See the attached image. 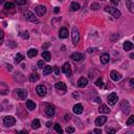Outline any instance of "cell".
<instances>
[{"mask_svg": "<svg viewBox=\"0 0 134 134\" xmlns=\"http://www.w3.org/2000/svg\"><path fill=\"white\" fill-rule=\"evenodd\" d=\"M53 72V67L49 66V65H46L43 67V74L44 76H47V74H50Z\"/></svg>", "mask_w": 134, "mask_h": 134, "instance_id": "cell-21", "label": "cell"}, {"mask_svg": "<svg viewBox=\"0 0 134 134\" xmlns=\"http://www.w3.org/2000/svg\"><path fill=\"white\" fill-rule=\"evenodd\" d=\"M87 84H88V80H87L86 78L82 77V78L79 79V81H78V86H79L80 88H84V87H86V86H87Z\"/></svg>", "mask_w": 134, "mask_h": 134, "instance_id": "cell-13", "label": "cell"}, {"mask_svg": "<svg viewBox=\"0 0 134 134\" xmlns=\"http://www.w3.org/2000/svg\"><path fill=\"white\" fill-rule=\"evenodd\" d=\"M36 91L38 93V95H40V96H45V94L47 92V89L44 85H39L37 86V88H36Z\"/></svg>", "mask_w": 134, "mask_h": 134, "instance_id": "cell-7", "label": "cell"}, {"mask_svg": "<svg viewBox=\"0 0 134 134\" xmlns=\"http://www.w3.org/2000/svg\"><path fill=\"white\" fill-rule=\"evenodd\" d=\"M68 35H69L68 29H67V27H65V26L61 27L60 30H59V37H60L61 39H65V38H67V37H68Z\"/></svg>", "mask_w": 134, "mask_h": 134, "instance_id": "cell-8", "label": "cell"}, {"mask_svg": "<svg viewBox=\"0 0 134 134\" xmlns=\"http://www.w3.org/2000/svg\"><path fill=\"white\" fill-rule=\"evenodd\" d=\"M72 110H73V112L76 114H81L83 112V106L81 104H77V105L73 106Z\"/></svg>", "mask_w": 134, "mask_h": 134, "instance_id": "cell-19", "label": "cell"}, {"mask_svg": "<svg viewBox=\"0 0 134 134\" xmlns=\"http://www.w3.org/2000/svg\"><path fill=\"white\" fill-rule=\"evenodd\" d=\"M54 130H56L57 132H59V133H63V130H62L61 126L59 125V124H56V125H54Z\"/></svg>", "mask_w": 134, "mask_h": 134, "instance_id": "cell-35", "label": "cell"}, {"mask_svg": "<svg viewBox=\"0 0 134 134\" xmlns=\"http://www.w3.org/2000/svg\"><path fill=\"white\" fill-rule=\"evenodd\" d=\"M95 102H97V103H101V102H102V100H101V98H98V97H97Z\"/></svg>", "mask_w": 134, "mask_h": 134, "instance_id": "cell-49", "label": "cell"}, {"mask_svg": "<svg viewBox=\"0 0 134 134\" xmlns=\"http://www.w3.org/2000/svg\"><path fill=\"white\" fill-rule=\"evenodd\" d=\"M5 0H0V4H2V3H4Z\"/></svg>", "mask_w": 134, "mask_h": 134, "instance_id": "cell-50", "label": "cell"}, {"mask_svg": "<svg viewBox=\"0 0 134 134\" xmlns=\"http://www.w3.org/2000/svg\"><path fill=\"white\" fill-rule=\"evenodd\" d=\"M14 7H15L14 3H12V2H5V4H4V9H5V10H11V9H14Z\"/></svg>", "mask_w": 134, "mask_h": 134, "instance_id": "cell-32", "label": "cell"}, {"mask_svg": "<svg viewBox=\"0 0 134 134\" xmlns=\"http://www.w3.org/2000/svg\"><path fill=\"white\" fill-rule=\"evenodd\" d=\"M54 73H56L57 76H59V74H60V69H59L58 66H54Z\"/></svg>", "mask_w": 134, "mask_h": 134, "instance_id": "cell-40", "label": "cell"}, {"mask_svg": "<svg viewBox=\"0 0 134 134\" xmlns=\"http://www.w3.org/2000/svg\"><path fill=\"white\" fill-rule=\"evenodd\" d=\"M106 121H107V117L106 116H100L95 120V125L96 126H103Z\"/></svg>", "mask_w": 134, "mask_h": 134, "instance_id": "cell-18", "label": "cell"}, {"mask_svg": "<svg viewBox=\"0 0 134 134\" xmlns=\"http://www.w3.org/2000/svg\"><path fill=\"white\" fill-rule=\"evenodd\" d=\"M26 107L28 110H35L36 109V104H35V102L34 101H31V100H28V101H26Z\"/></svg>", "mask_w": 134, "mask_h": 134, "instance_id": "cell-20", "label": "cell"}, {"mask_svg": "<svg viewBox=\"0 0 134 134\" xmlns=\"http://www.w3.org/2000/svg\"><path fill=\"white\" fill-rule=\"evenodd\" d=\"M45 114L48 117H52L54 114V106H47L46 109H45Z\"/></svg>", "mask_w": 134, "mask_h": 134, "instance_id": "cell-16", "label": "cell"}, {"mask_svg": "<svg viewBox=\"0 0 134 134\" xmlns=\"http://www.w3.org/2000/svg\"><path fill=\"white\" fill-rule=\"evenodd\" d=\"M121 111H123L125 114H128L130 112V106H129L128 102H124V103L121 104Z\"/></svg>", "mask_w": 134, "mask_h": 134, "instance_id": "cell-17", "label": "cell"}, {"mask_svg": "<svg viewBox=\"0 0 134 134\" xmlns=\"http://www.w3.org/2000/svg\"><path fill=\"white\" fill-rule=\"evenodd\" d=\"M40 121L39 120H34L33 123H31V127H33L34 129H39L40 128Z\"/></svg>", "mask_w": 134, "mask_h": 134, "instance_id": "cell-30", "label": "cell"}, {"mask_svg": "<svg viewBox=\"0 0 134 134\" xmlns=\"http://www.w3.org/2000/svg\"><path fill=\"white\" fill-rule=\"evenodd\" d=\"M95 85L97 86V87H103L104 86V82L102 79H97V80L95 81Z\"/></svg>", "mask_w": 134, "mask_h": 134, "instance_id": "cell-34", "label": "cell"}, {"mask_svg": "<svg viewBox=\"0 0 134 134\" xmlns=\"http://www.w3.org/2000/svg\"><path fill=\"white\" fill-rule=\"evenodd\" d=\"M80 10V4H79L78 2H72L71 4H70V11L71 12H77Z\"/></svg>", "mask_w": 134, "mask_h": 134, "instance_id": "cell-26", "label": "cell"}, {"mask_svg": "<svg viewBox=\"0 0 134 134\" xmlns=\"http://www.w3.org/2000/svg\"><path fill=\"white\" fill-rule=\"evenodd\" d=\"M23 59H25L23 54H16V57H15V62H16V63H20L21 61H23Z\"/></svg>", "mask_w": 134, "mask_h": 134, "instance_id": "cell-31", "label": "cell"}, {"mask_svg": "<svg viewBox=\"0 0 134 134\" xmlns=\"http://www.w3.org/2000/svg\"><path fill=\"white\" fill-rule=\"evenodd\" d=\"M107 100H108L109 105L113 106V105H115L117 103V101H119V96H117V94L115 92H112L111 94H109V96H108Z\"/></svg>", "mask_w": 134, "mask_h": 134, "instance_id": "cell-5", "label": "cell"}, {"mask_svg": "<svg viewBox=\"0 0 134 134\" xmlns=\"http://www.w3.org/2000/svg\"><path fill=\"white\" fill-rule=\"evenodd\" d=\"M130 58L133 59V58H134V54H130Z\"/></svg>", "mask_w": 134, "mask_h": 134, "instance_id": "cell-51", "label": "cell"}, {"mask_svg": "<svg viewBox=\"0 0 134 134\" xmlns=\"http://www.w3.org/2000/svg\"><path fill=\"white\" fill-rule=\"evenodd\" d=\"M15 2L17 3V4H19V5H23V4H25L26 0H15Z\"/></svg>", "mask_w": 134, "mask_h": 134, "instance_id": "cell-37", "label": "cell"}, {"mask_svg": "<svg viewBox=\"0 0 134 134\" xmlns=\"http://www.w3.org/2000/svg\"><path fill=\"white\" fill-rule=\"evenodd\" d=\"M6 67H7V69H9L10 71H12V69H13V66H12V65H7Z\"/></svg>", "mask_w": 134, "mask_h": 134, "instance_id": "cell-47", "label": "cell"}, {"mask_svg": "<svg viewBox=\"0 0 134 134\" xmlns=\"http://www.w3.org/2000/svg\"><path fill=\"white\" fill-rule=\"evenodd\" d=\"M20 37L21 38H23V39H28V37H29V34H28V31H21L20 33Z\"/></svg>", "mask_w": 134, "mask_h": 134, "instance_id": "cell-33", "label": "cell"}, {"mask_svg": "<svg viewBox=\"0 0 134 134\" xmlns=\"http://www.w3.org/2000/svg\"><path fill=\"white\" fill-rule=\"evenodd\" d=\"M109 60H110V57H109L108 54H104L101 56V63L102 64H107L109 62Z\"/></svg>", "mask_w": 134, "mask_h": 134, "instance_id": "cell-22", "label": "cell"}, {"mask_svg": "<svg viewBox=\"0 0 134 134\" xmlns=\"http://www.w3.org/2000/svg\"><path fill=\"white\" fill-rule=\"evenodd\" d=\"M133 123H134V116L132 115V116H130L129 120L127 121V126H131Z\"/></svg>", "mask_w": 134, "mask_h": 134, "instance_id": "cell-36", "label": "cell"}, {"mask_svg": "<svg viewBox=\"0 0 134 134\" xmlns=\"http://www.w3.org/2000/svg\"><path fill=\"white\" fill-rule=\"evenodd\" d=\"M38 66L40 67V68H42V67H44V66H45V62H44V61H42V60H41V61H39V62H38Z\"/></svg>", "mask_w": 134, "mask_h": 134, "instance_id": "cell-41", "label": "cell"}, {"mask_svg": "<svg viewBox=\"0 0 134 134\" xmlns=\"http://www.w3.org/2000/svg\"><path fill=\"white\" fill-rule=\"evenodd\" d=\"M93 131L95 132V133H98V134H101V133H102V130H100V129H94Z\"/></svg>", "mask_w": 134, "mask_h": 134, "instance_id": "cell-45", "label": "cell"}, {"mask_svg": "<svg viewBox=\"0 0 134 134\" xmlns=\"http://www.w3.org/2000/svg\"><path fill=\"white\" fill-rule=\"evenodd\" d=\"M9 93V86L4 83H0V94L1 95H6Z\"/></svg>", "mask_w": 134, "mask_h": 134, "instance_id": "cell-9", "label": "cell"}, {"mask_svg": "<svg viewBox=\"0 0 134 134\" xmlns=\"http://www.w3.org/2000/svg\"><path fill=\"white\" fill-rule=\"evenodd\" d=\"M110 1H111V3L114 5H117L120 3V0H110Z\"/></svg>", "mask_w": 134, "mask_h": 134, "instance_id": "cell-43", "label": "cell"}, {"mask_svg": "<svg viewBox=\"0 0 134 134\" xmlns=\"http://www.w3.org/2000/svg\"><path fill=\"white\" fill-rule=\"evenodd\" d=\"M15 123H16V120L13 116H5L4 119H3V124H4V126H6V127H12V126L15 125Z\"/></svg>", "mask_w": 134, "mask_h": 134, "instance_id": "cell-4", "label": "cell"}, {"mask_svg": "<svg viewBox=\"0 0 134 134\" xmlns=\"http://www.w3.org/2000/svg\"><path fill=\"white\" fill-rule=\"evenodd\" d=\"M71 38H72V43L74 45H77L79 43V41H80V33H79V29L77 28V27H73L72 28Z\"/></svg>", "mask_w": 134, "mask_h": 134, "instance_id": "cell-3", "label": "cell"}, {"mask_svg": "<svg viewBox=\"0 0 134 134\" xmlns=\"http://www.w3.org/2000/svg\"><path fill=\"white\" fill-rule=\"evenodd\" d=\"M98 111H100L101 113H105V114H108L110 112V109L108 106H106V105H102L100 109H98Z\"/></svg>", "mask_w": 134, "mask_h": 134, "instance_id": "cell-24", "label": "cell"}, {"mask_svg": "<svg viewBox=\"0 0 134 134\" xmlns=\"http://www.w3.org/2000/svg\"><path fill=\"white\" fill-rule=\"evenodd\" d=\"M54 88L57 89V91L60 93V94H64L67 91V87H66V85L63 82L56 83V84H54Z\"/></svg>", "mask_w": 134, "mask_h": 134, "instance_id": "cell-2", "label": "cell"}, {"mask_svg": "<svg viewBox=\"0 0 134 134\" xmlns=\"http://www.w3.org/2000/svg\"><path fill=\"white\" fill-rule=\"evenodd\" d=\"M126 5L128 6V9L131 13H134V4L132 0H126Z\"/></svg>", "mask_w": 134, "mask_h": 134, "instance_id": "cell-25", "label": "cell"}, {"mask_svg": "<svg viewBox=\"0 0 134 134\" xmlns=\"http://www.w3.org/2000/svg\"><path fill=\"white\" fill-rule=\"evenodd\" d=\"M24 18L26 19V20L30 21V22H35V23H38V22H39L38 19L35 17V15L31 13V12H28V11L24 13Z\"/></svg>", "mask_w": 134, "mask_h": 134, "instance_id": "cell-6", "label": "cell"}, {"mask_svg": "<svg viewBox=\"0 0 134 134\" xmlns=\"http://www.w3.org/2000/svg\"><path fill=\"white\" fill-rule=\"evenodd\" d=\"M63 72H64L65 74H67L68 77H70L71 76V67H70V64L68 62L67 63H65L64 65H63Z\"/></svg>", "mask_w": 134, "mask_h": 134, "instance_id": "cell-11", "label": "cell"}, {"mask_svg": "<svg viewBox=\"0 0 134 134\" xmlns=\"http://www.w3.org/2000/svg\"><path fill=\"white\" fill-rule=\"evenodd\" d=\"M59 12H60V7H54V14H58Z\"/></svg>", "mask_w": 134, "mask_h": 134, "instance_id": "cell-44", "label": "cell"}, {"mask_svg": "<svg viewBox=\"0 0 134 134\" xmlns=\"http://www.w3.org/2000/svg\"><path fill=\"white\" fill-rule=\"evenodd\" d=\"M37 54H38L37 49L31 48V49H29L28 52H27V56H28L29 58H34V57H36V56H37Z\"/></svg>", "mask_w": 134, "mask_h": 134, "instance_id": "cell-29", "label": "cell"}, {"mask_svg": "<svg viewBox=\"0 0 134 134\" xmlns=\"http://www.w3.org/2000/svg\"><path fill=\"white\" fill-rule=\"evenodd\" d=\"M110 78H111L113 81H120L121 79V76L117 71H115V70H112L111 73H110Z\"/></svg>", "mask_w": 134, "mask_h": 134, "instance_id": "cell-15", "label": "cell"}, {"mask_svg": "<svg viewBox=\"0 0 134 134\" xmlns=\"http://www.w3.org/2000/svg\"><path fill=\"white\" fill-rule=\"evenodd\" d=\"M39 79H40V76L38 73H31L29 76V81L33 83V82H37Z\"/></svg>", "mask_w": 134, "mask_h": 134, "instance_id": "cell-27", "label": "cell"}, {"mask_svg": "<svg viewBox=\"0 0 134 134\" xmlns=\"http://www.w3.org/2000/svg\"><path fill=\"white\" fill-rule=\"evenodd\" d=\"M123 47L126 52H128V50H131L133 48V44H132V42H130V41H126V42H124Z\"/></svg>", "mask_w": 134, "mask_h": 134, "instance_id": "cell-23", "label": "cell"}, {"mask_svg": "<svg viewBox=\"0 0 134 134\" xmlns=\"http://www.w3.org/2000/svg\"><path fill=\"white\" fill-rule=\"evenodd\" d=\"M70 58H71L73 61H77V62H80V61H82L83 59H84V57H83V54H80V53H73V54H71V57H70Z\"/></svg>", "mask_w": 134, "mask_h": 134, "instance_id": "cell-14", "label": "cell"}, {"mask_svg": "<svg viewBox=\"0 0 134 134\" xmlns=\"http://www.w3.org/2000/svg\"><path fill=\"white\" fill-rule=\"evenodd\" d=\"M53 124H52V121H47V123H46V127L47 128H50V126H52Z\"/></svg>", "mask_w": 134, "mask_h": 134, "instance_id": "cell-46", "label": "cell"}, {"mask_svg": "<svg viewBox=\"0 0 134 134\" xmlns=\"http://www.w3.org/2000/svg\"><path fill=\"white\" fill-rule=\"evenodd\" d=\"M15 92L17 93V95L21 98V100H25L26 96H27V92L25 91L24 89H16Z\"/></svg>", "mask_w": 134, "mask_h": 134, "instance_id": "cell-12", "label": "cell"}, {"mask_svg": "<svg viewBox=\"0 0 134 134\" xmlns=\"http://www.w3.org/2000/svg\"><path fill=\"white\" fill-rule=\"evenodd\" d=\"M3 37H4V33L0 29V45H1L2 42H3Z\"/></svg>", "mask_w": 134, "mask_h": 134, "instance_id": "cell-39", "label": "cell"}, {"mask_svg": "<svg viewBox=\"0 0 134 134\" xmlns=\"http://www.w3.org/2000/svg\"><path fill=\"white\" fill-rule=\"evenodd\" d=\"M35 11H36V13H37V15L38 16H43L45 13H46V7L44 6V5H38V6H36V9H35Z\"/></svg>", "mask_w": 134, "mask_h": 134, "instance_id": "cell-10", "label": "cell"}, {"mask_svg": "<svg viewBox=\"0 0 134 134\" xmlns=\"http://www.w3.org/2000/svg\"><path fill=\"white\" fill-rule=\"evenodd\" d=\"M133 83H134V81H133V80L130 81V86H131V87H133Z\"/></svg>", "mask_w": 134, "mask_h": 134, "instance_id": "cell-48", "label": "cell"}, {"mask_svg": "<svg viewBox=\"0 0 134 134\" xmlns=\"http://www.w3.org/2000/svg\"><path fill=\"white\" fill-rule=\"evenodd\" d=\"M42 57L43 59H44L45 61H50V59H52V56H50V53L47 52V50H45V52L42 53Z\"/></svg>", "mask_w": 134, "mask_h": 134, "instance_id": "cell-28", "label": "cell"}, {"mask_svg": "<svg viewBox=\"0 0 134 134\" xmlns=\"http://www.w3.org/2000/svg\"><path fill=\"white\" fill-rule=\"evenodd\" d=\"M91 9L92 10H98V9H100V4H98V3H92Z\"/></svg>", "mask_w": 134, "mask_h": 134, "instance_id": "cell-38", "label": "cell"}, {"mask_svg": "<svg viewBox=\"0 0 134 134\" xmlns=\"http://www.w3.org/2000/svg\"><path fill=\"white\" fill-rule=\"evenodd\" d=\"M66 132L67 133H73L74 132V128H72V127H68L66 129Z\"/></svg>", "mask_w": 134, "mask_h": 134, "instance_id": "cell-42", "label": "cell"}, {"mask_svg": "<svg viewBox=\"0 0 134 134\" xmlns=\"http://www.w3.org/2000/svg\"><path fill=\"white\" fill-rule=\"evenodd\" d=\"M105 11L108 12L109 14H111L114 18L119 19L121 17V12L117 10V9H114V7H111V6H106L105 7Z\"/></svg>", "mask_w": 134, "mask_h": 134, "instance_id": "cell-1", "label": "cell"}]
</instances>
